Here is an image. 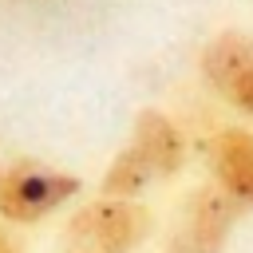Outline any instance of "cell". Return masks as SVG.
Segmentation results:
<instances>
[{
  "instance_id": "6",
  "label": "cell",
  "mask_w": 253,
  "mask_h": 253,
  "mask_svg": "<svg viewBox=\"0 0 253 253\" xmlns=\"http://www.w3.org/2000/svg\"><path fill=\"white\" fill-rule=\"evenodd\" d=\"M202 79L210 91H217L221 99H229L249 75H253V36L241 28H225L217 32L206 47H202Z\"/></svg>"
},
{
  "instance_id": "1",
  "label": "cell",
  "mask_w": 253,
  "mask_h": 253,
  "mask_svg": "<svg viewBox=\"0 0 253 253\" xmlns=\"http://www.w3.org/2000/svg\"><path fill=\"white\" fill-rule=\"evenodd\" d=\"M154 229L142 202L95 198L83 202L59 229V253H134Z\"/></svg>"
},
{
  "instance_id": "4",
  "label": "cell",
  "mask_w": 253,
  "mask_h": 253,
  "mask_svg": "<svg viewBox=\"0 0 253 253\" xmlns=\"http://www.w3.org/2000/svg\"><path fill=\"white\" fill-rule=\"evenodd\" d=\"M210 182L229 194L241 210H253V130L249 126H217L206 142Z\"/></svg>"
},
{
  "instance_id": "3",
  "label": "cell",
  "mask_w": 253,
  "mask_h": 253,
  "mask_svg": "<svg viewBox=\"0 0 253 253\" xmlns=\"http://www.w3.org/2000/svg\"><path fill=\"white\" fill-rule=\"evenodd\" d=\"M241 213L245 210L229 194H221L213 182L198 186L178 206V217L166 237V253H225L229 233L237 229Z\"/></svg>"
},
{
  "instance_id": "8",
  "label": "cell",
  "mask_w": 253,
  "mask_h": 253,
  "mask_svg": "<svg viewBox=\"0 0 253 253\" xmlns=\"http://www.w3.org/2000/svg\"><path fill=\"white\" fill-rule=\"evenodd\" d=\"M0 253H24V245H20V241H16L4 225H0Z\"/></svg>"
},
{
  "instance_id": "7",
  "label": "cell",
  "mask_w": 253,
  "mask_h": 253,
  "mask_svg": "<svg viewBox=\"0 0 253 253\" xmlns=\"http://www.w3.org/2000/svg\"><path fill=\"white\" fill-rule=\"evenodd\" d=\"M150 182H158V178H154V170L138 158V150H134V146H123V150L111 158V166L103 170V178H99V198L138 202V198L146 194V186H150Z\"/></svg>"
},
{
  "instance_id": "5",
  "label": "cell",
  "mask_w": 253,
  "mask_h": 253,
  "mask_svg": "<svg viewBox=\"0 0 253 253\" xmlns=\"http://www.w3.org/2000/svg\"><path fill=\"white\" fill-rule=\"evenodd\" d=\"M126 146L138 150V158L154 170L158 182L178 178L182 166H186V158H190V146H186L182 126H178L166 111H158V107H142V111L134 115V123H130V142H126Z\"/></svg>"
},
{
  "instance_id": "2",
  "label": "cell",
  "mask_w": 253,
  "mask_h": 253,
  "mask_svg": "<svg viewBox=\"0 0 253 253\" xmlns=\"http://www.w3.org/2000/svg\"><path fill=\"white\" fill-rule=\"evenodd\" d=\"M79 190H83L79 174L59 170L40 158H16L12 166L0 170V221L36 225L59 213Z\"/></svg>"
}]
</instances>
